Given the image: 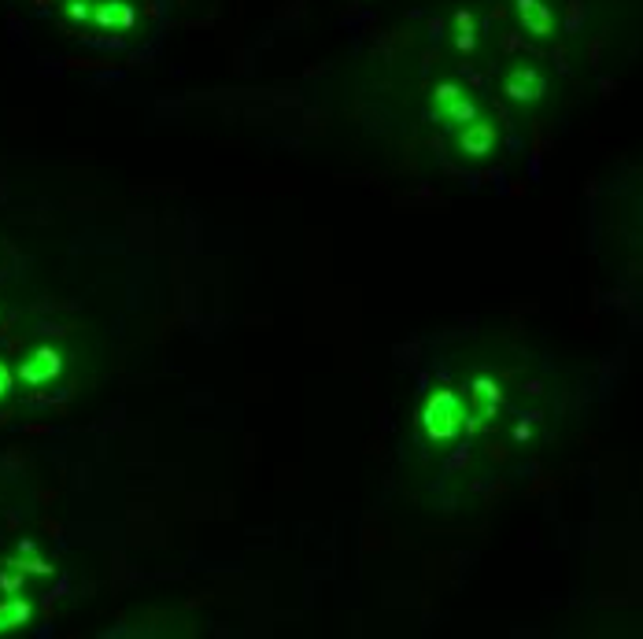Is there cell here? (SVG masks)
<instances>
[{"instance_id":"7a4b0ae2","label":"cell","mask_w":643,"mask_h":639,"mask_svg":"<svg viewBox=\"0 0 643 639\" xmlns=\"http://www.w3.org/2000/svg\"><path fill=\"white\" fill-rule=\"evenodd\" d=\"M462 403H466V422L470 429H488V425L499 418L503 410V388L492 381L488 374H477L466 392H462Z\"/></svg>"},{"instance_id":"ba28073f","label":"cell","mask_w":643,"mask_h":639,"mask_svg":"<svg viewBox=\"0 0 643 639\" xmlns=\"http://www.w3.org/2000/svg\"><path fill=\"white\" fill-rule=\"evenodd\" d=\"M30 617H34V603L23 599V591L19 595H8V599H0V636H8L15 628L30 625Z\"/></svg>"},{"instance_id":"7c38bea8","label":"cell","mask_w":643,"mask_h":639,"mask_svg":"<svg viewBox=\"0 0 643 639\" xmlns=\"http://www.w3.org/2000/svg\"><path fill=\"white\" fill-rule=\"evenodd\" d=\"M15 377H19V374H12V366H8V362H0V399H8V396H12Z\"/></svg>"},{"instance_id":"30bf717a","label":"cell","mask_w":643,"mask_h":639,"mask_svg":"<svg viewBox=\"0 0 643 639\" xmlns=\"http://www.w3.org/2000/svg\"><path fill=\"white\" fill-rule=\"evenodd\" d=\"M130 23H134V12L126 4H119V0H108V4L97 8V26H104V30H119V26Z\"/></svg>"},{"instance_id":"8fae6325","label":"cell","mask_w":643,"mask_h":639,"mask_svg":"<svg viewBox=\"0 0 643 639\" xmlns=\"http://www.w3.org/2000/svg\"><path fill=\"white\" fill-rule=\"evenodd\" d=\"M26 588V569L15 562V558H8L4 566H0V595H19V591Z\"/></svg>"},{"instance_id":"8992f818","label":"cell","mask_w":643,"mask_h":639,"mask_svg":"<svg viewBox=\"0 0 643 639\" xmlns=\"http://www.w3.org/2000/svg\"><path fill=\"white\" fill-rule=\"evenodd\" d=\"M455 148H459L462 156L466 159H485V156H492L499 148V130H496V122L492 119H474V122H466V126H459L455 130Z\"/></svg>"},{"instance_id":"6da1fadb","label":"cell","mask_w":643,"mask_h":639,"mask_svg":"<svg viewBox=\"0 0 643 639\" xmlns=\"http://www.w3.org/2000/svg\"><path fill=\"white\" fill-rule=\"evenodd\" d=\"M470 429L466 422V403L455 388H437L422 407V433L433 444H451Z\"/></svg>"},{"instance_id":"277c9868","label":"cell","mask_w":643,"mask_h":639,"mask_svg":"<svg viewBox=\"0 0 643 639\" xmlns=\"http://www.w3.org/2000/svg\"><path fill=\"white\" fill-rule=\"evenodd\" d=\"M19 381L26 388H41V385H52L56 377L63 374V351L52 348V344H37L34 351H26L23 362H19Z\"/></svg>"},{"instance_id":"3957f363","label":"cell","mask_w":643,"mask_h":639,"mask_svg":"<svg viewBox=\"0 0 643 639\" xmlns=\"http://www.w3.org/2000/svg\"><path fill=\"white\" fill-rule=\"evenodd\" d=\"M433 108L444 122H448L451 130H459L466 122L481 119V108H477V100L462 89L459 82H440L437 93H433Z\"/></svg>"},{"instance_id":"52a82bcc","label":"cell","mask_w":643,"mask_h":639,"mask_svg":"<svg viewBox=\"0 0 643 639\" xmlns=\"http://www.w3.org/2000/svg\"><path fill=\"white\" fill-rule=\"evenodd\" d=\"M518 19L533 37H551L555 34V12L544 0H518Z\"/></svg>"},{"instance_id":"9c48e42d","label":"cell","mask_w":643,"mask_h":639,"mask_svg":"<svg viewBox=\"0 0 643 639\" xmlns=\"http://www.w3.org/2000/svg\"><path fill=\"white\" fill-rule=\"evenodd\" d=\"M15 562L26 569V577H52V562H49V558L37 555V543H30V540L19 543V555H15Z\"/></svg>"},{"instance_id":"5b68a950","label":"cell","mask_w":643,"mask_h":639,"mask_svg":"<svg viewBox=\"0 0 643 639\" xmlns=\"http://www.w3.org/2000/svg\"><path fill=\"white\" fill-rule=\"evenodd\" d=\"M503 97L514 104H540L547 97V78L533 63H518L503 74Z\"/></svg>"}]
</instances>
